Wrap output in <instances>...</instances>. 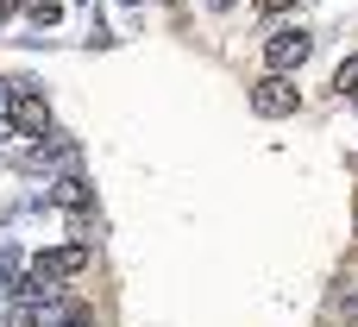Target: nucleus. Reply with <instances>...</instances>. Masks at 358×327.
<instances>
[{
	"mask_svg": "<svg viewBox=\"0 0 358 327\" xmlns=\"http://www.w3.org/2000/svg\"><path fill=\"white\" fill-rule=\"evenodd\" d=\"M315 57V32H302V25H283V32H271L264 38V69H302Z\"/></svg>",
	"mask_w": 358,
	"mask_h": 327,
	"instance_id": "f257e3e1",
	"label": "nucleus"
},
{
	"mask_svg": "<svg viewBox=\"0 0 358 327\" xmlns=\"http://www.w3.org/2000/svg\"><path fill=\"white\" fill-rule=\"evenodd\" d=\"M302 107V88L283 76V69H271L264 82H252V113H264V120H289Z\"/></svg>",
	"mask_w": 358,
	"mask_h": 327,
	"instance_id": "f03ea898",
	"label": "nucleus"
},
{
	"mask_svg": "<svg viewBox=\"0 0 358 327\" xmlns=\"http://www.w3.org/2000/svg\"><path fill=\"white\" fill-rule=\"evenodd\" d=\"M6 113H13V132H25V139H44V132H50V101H44L31 82H13Z\"/></svg>",
	"mask_w": 358,
	"mask_h": 327,
	"instance_id": "7ed1b4c3",
	"label": "nucleus"
},
{
	"mask_svg": "<svg viewBox=\"0 0 358 327\" xmlns=\"http://www.w3.org/2000/svg\"><path fill=\"white\" fill-rule=\"evenodd\" d=\"M82 271H88V246H50V252H38V258H31V271H25V277H38V284H57V290H63V284H69V277H82Z\"/></svg>",
	"mask_w": 358,
	"mask_h": 327,
	"instance_id": "20e7f679",
	"label": "nucleus"
},
{
	"mask_svg": "<svg viewBox=\"0 0 358 327\" xmlns=\"http://www.w3.org/2000/svg\"><path fill=\"white\" fill-rule=\"evenodd\" d=\"M50 202H57V208H69V214H88V208H94V189H88L76 170H63V176L50 183Z\"/></svg>",
	"mask_w": 358,
	"mask_h": 327,
	"instance_id": "39448f33",
	"label": "nucleus"
},
{
	"mask_svg": "<svg viewBox=\"0 0 358 327\" xmlns=\"http://www.w3.org/2000/svg\"><path fill=\"white\" fill-rule=\"evenodd\" d=\"M334 95H358V50L340 63V69H334Z\"/></svg>",
	"mask_w": 358,
	"mask_h": 327,
	"instance_id": "423d86ee",
	"label": "nucleus"
},
{
	"mask_svg": "<svg viewBox=\"0 0 358 327\" xmlns=\"http://www.w3.org/2000/svg\"><path fill=\"white\" fill-rule=\"evenodd\" d=\"M6 265H13V258H6V246H0V315H13V290H19V284L6 277Z\"/></svg>",
	"mask_w": 358,
	"mask_h": 327,
	"instance_id": "0eeeda50",
	"label": "nucleus"
},
{
	"mask_svg": "<svg viewBox=\"0 0 358 327\" xmlns=\"http://www.w3.org/2000/svg\"><path fill=\"white\" fill-rule=\"evenodd\" d=\"M334 309H340V315H346V321H358V284H346V290H340V296H334Z\"/></svg>",
	"mask_w": 358,
	"mask_h": 327,
	"instance_id": "6e6552de",
	"label": "nucleus"
},
{
	"mask_svg": "<svg viewBox=\"0 0 358 327\" xmlns=\"http://www.w3.org/2000/svg\"><path fill=\"white\" fill-rule=\"evenodd\" d=\"M57 19H63V6H50V0H38V6H31V25H38V32H44V25H57Z\"/></svg>",
	"mask_w": 358,
	"mask_h": 327,
	"instance_id": "1a4fd4ad",
	"label": "nucleus"
},
{
	"mask_svg": "<svg viewBox=\"0 0 358 327\" xmlns=\"http://www.w3.org/2000/svg\"><path fill=\"white\" fill-rule=\"evenodd\" d=\"M57 327H101V321H94V315H82V309H69V315H63Z\"/></svg>",
	"mask_w": 358,
	"mask_h": 327,
	"instance_id": "9d476101",
	"label": "nucleus"
},
{
	"mask_svg": "<svg viewBox=\"0 0 358 327\" xmlns=\"http://www.w3.org/2000/svg\"><path fill=\"white\" fill-rule=\"evenodd\" d=\"M258 13H283V6H296V0H252Z\"/></svg>",
	"mask_w": 358,
	"mask_h": 327,
	"instance_id": "9b49d317",
	"label": "nucleus"
},
{
	"mask_svg": "<svg viewBox=\"0 0 358 327\" xmlns=\"http://www.w3.org/2000/svg\"><path fill=\"white\" fill-rule=\"evenodd\" d=\"M0 101H13V88H6V82H0Z\"/></svg>",
	"mask_w": 358,
	"mask_h": 327,
	"instance_id": "f8f14e48",
	"label": "nucleus"
},
{
	"mask_svg": "<svg viewBox=\"0 0 358 327\" xmlns=\"http://www.w3.org/2000/svg\"><path fill=\"white\" fill-rule=\"evenodd\" d=\"M352 107H358V95H352Z\"/></svg>",
	"mask_w": 358,
	"mask_h": 327,
	"instance_id": "ddd939ff",
	"label": "nucleus"
}]
</instances>
